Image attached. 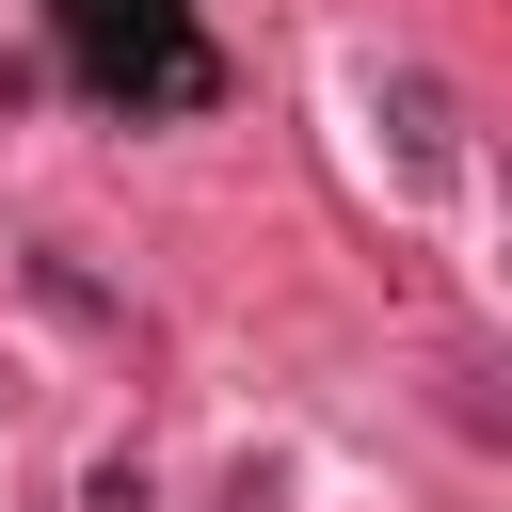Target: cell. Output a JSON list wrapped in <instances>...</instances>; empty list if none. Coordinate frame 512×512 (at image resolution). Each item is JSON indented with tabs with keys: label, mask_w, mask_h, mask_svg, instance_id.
<instances>
[{
	"label": "cell",
	"mask_w": 512,
	"mask_h": 512,
	"mask_svg": "<svg viewBox=\"0 0 512 512\" xmlns=\"http://www.w3.org/2000/svg\"><path fill=\"white\" fill-rule=\"evenodd\" d=\"M64 48H80L112 96H144V112L208 96V32H192L176 0H64Z\"/></svg>",
	"instance_id": "obj_1"
}]
</instances>
